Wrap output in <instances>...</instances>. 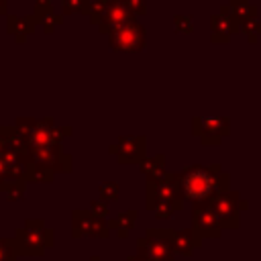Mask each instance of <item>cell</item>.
<instances>
[{"label": "cell", "instance_id": "cell-19", "mask_svg": "<svg viewBox=\"0 0 261 261\" xmlns=\"http://www.w3.org/2000/svg\"><path fill=\"white\" fill-rule=\"evenodd\" d=\"M100 196H102V200H116L118 198V186L116 184H112V181H106V184H102L100 186Z\"/></svg>", "mask_w": 261, "mask_h": 261}, {"label": "cell", "instance_id": "cell-23", "mask_svg": "<svg viewBox=\"0 0 261 261\" xmlns=\"http://www.w3.org/2000/svg\"><path fill=\"white\" fill-rule=\"evenodd\" d=\"M126 261H145V259H141V257H139V255H137V257H128V259H126Z\"/></svg>", "mask_w": 261, "mask_h": 261}, {"label": "cell", "instance_id": "cell-4", "mask_svg": "<svg viewBox=\"0 0 261 261\" xmlns=\"http://www.w3.org/2000/svg\"><path fill=\"white\" fill-rule=\"evenodd\" d=\"M137 255L145 261H175V249L167 232L155 228L147 230V234L137 241Z\"/></svg>", "mask_w": 261, "mask_h": 261}, {"label": "cell", "instance_id": "cell-7", "mask_svg": "<svg viewBox=\"0 0 261 261\" xmlns=\"http://www.w3.org/2000/svg\"><path fill=\"white\" fill-rule=\"evenodd\" d=\"M192 224H194V230L204 239H216L220 237V230H222V224H220V218L216 216L214 208L210 206V202H204V204H194V214H192Z\"/></svg>", "mask_w": 261, "mask_h": 261}, {"label": "cell", "instance_id": "cell-11", "mask_svg": "<svg viewBox=\"0 0 261 261\" xmlns=\"http://www.w3.org/2000/svg\"><path fill=\"white\" fill-rule=\"evenodd\" d=\"M120 163H141L145 159V137H122L118 145L110 147Z\"/></svg>", "mask_w": 261, "mask_h": 261}, {"label": "cell", "instance_id": "cell-1", "mask_svg": "<svg viewBox=\"0 0 261 261\" xmlns=\"http://www.w3.org/2000/svg\"><path fill=\"white\" fill-rule=\"evenodd\" d=\"M177 181L184 200L194 204L210 202L216 194L228 190V173L220 165H190L177 171Z\"/></svg>", "mask_w": 261, "mask_h": 261}, {"label": "cell", "instance_id": "cell-13", "mask_svg": "<svg viewBox=\"0 0 261 261\" xmlns=\"http://www.w3.org/2000/svg\"><path fill=\"white\" fill-rule=\"evenodd\" d=\"M237 31V18L230 16V10H224L222 14H216L212 18V39L226 43V39Z\"/></svg>", "mask_w": 261, "mask_h": 261}, {"label": "cell", "instance_id": "cell-6", "mask_svg": "<svg viewBox=\"0 0 261 261\" xmlns=\"http://www.w3.org/2000/svg\"><path fill=\"white\" fill-rule=\"evenodd\" d=\"M108 37H110V47L114 51H139L145 47V31L135 20L118 27Z\"/></svg>", "mask_w": 261, "mask_h": 261}, {"label": "cell", "instance_id": "cell-14", "mask_svg": "<svg viewBox=\"0 0 261 261\" xmlns=\"http://www.w3.org/2000/svg\"><path fill=\"white\" fill-rule=\"evenodd\" d=\"M141 171L149 179H157V177L165 175V155H155V157L143 159L141 161Z\"/></svg>", "mask_w": 261, "mask_h": 261}, {"label": "cell", "instance_id": "cell-21", "mask_svg": "<svg viewBox=\"0 0 261 261\" xmlns=\"http://www.w3.org/2000/svg\"><path fill=\"white\" fill-rule=\"evenodd\" d=\"M88 4H90V0H63V8H65V12H71V10L82 12V10L88 8Z\"/></svg>", "mask_w": 261, "mask_h": 261}, {"label": "cell", "instance_id": "cell-15", "mask_svg": "<svg viewBox=\"0 0 261 261\" xmlns=\"http://www.w3.org/2000/svg\"><path fill=\"white\" fill-rule=\"evenodd\" d=\"M135 218H137V212L135 210H126V212L118 214L116 218H112L108 222V226L110 228H116L118 237H126L128 230H130V226H133V222H135Z\"/></svg>", "mask_w": 261, "mask_h": 261}, {"label": "cell", "instance_id": "cell-5", "mask_svg": "<svg viewBox=\"0 0 261 261\" xmlns=\"http://www.w3.org/2000/svg\"><path fill=\"white\" fill-rule=\"evenodd\" d=\"M210 206L214 208L216 216L220 218L222 228H237L239 226V214L241 210L247 208V202L241 200V196L237 192H220L210 200Z\"/></svg>", "mask_w": 261, "mask_h": 261}, {"label": "cell", "instance_id": "cell-26", "mask_svg": "<svg viewBox=\"0 0 261 261\" xmlns=\"http://www.w3.org/2000/svg\"><path fill=\"white\" fill-rule=\"evenodd\" d=\"M120 2H124V0H120Z\"/></svg>", "mask_w": 261, "mask_h": 261}, {"label": "cell", "instance_id": "cell-3", "mask_svg": "<svg viewBox=\"0 0 261 261\" xmlns=\"http://www.w3.org/2000/svg\"><path fill=\"white\" fill-rule=\"evenodd\" d=\"M14 245L18 255H29V257H39L45 253L47 247L53 245V230L45 226L43 220L31 218L24 222L22 228L16 230L14 234Z\"/></svg>", "mask_w": 261, "mask_h": 261}, {"label": "cell", "instance_id": "cell-17", "mask_svg": "<svg viewBox=\"0 0 261 261\" xmlns=\"http://www.w3.org/2000/svg\"><path fill=\"white\" fill-rule=\"evenodd\" d=\"M18 251L14 239H0V261H16Z\"/></svg>", "mask_w": 261, "mask_h": 261}, {"label": "cell", "instance_id": "cell-8", "mask_svg": "<svg viewBox=\"0 0 261 261\" xmlns=\"http://www.w3.org/2000/svg\"><path fill=\"white\" fill-rule=\"evenodd\" d=\"M228 118L220 116H198L194 118V135L202 139V143H220L224 135H228Z\"/></svg>", "mask_w": 261, "mask_h": 261}, {"label": "cell", "instance_id": "cell-16", "mask_svg": "<svg viewBox=\"0 0 261 261\" xmlns=\"http://www.w3.org/2000/svg\"><path fill=\"white\" fill-rule=\"evenodd\" d=\"M8 22H10V24H8V31H10L12 35H16L18 41H22V37L33 31V24H31L29 18L24 20V18H18V16H10Z\"/></svg>", "mask_w": 261, "mask_h": 261}, {"label": "cell", "instance_id": "cell-2", "mask_svg": "<svg viewBox=\"0 0 261 261\" xmlns=\"http://www.w3.org/2000/svg\"><path fill=\"white\" fill-rule=\"evenodd\" d=\"M147 208L155 210L159 218L171 216L184 208V196L177 181V173H165L157 179L147 181Z\"/></svg>", "mask_w": 261, "mask_h": 261}, {"label": "cell", "instance_id": "cell-12", "mask_svg": "<svg viewBox=\"0 0 261 261\" xmlns=\"http://www.w3.org/2000/svg\"><path fill=\"white\" fill-rule=\"evenodd\" d=\"M167 232V239L171 241V245H173V249H175V253H179V255H192L194 253V249H198L200 247V243H202V237L194 230V228H181V230H165Z\"/></svg>", "mask_w": 261, "mask_h": 261}, {"label": "cell", "instance_id": "cell-22", "mask_svg": "<svg viewBox=\"0 0 261 261\" xmlns=\"http://www.w3.org/2000/svg\"><path fill=\"white\" fill-rule=\"evenodd\" d=\"M175 29H177L179 33L192 31V18H190V16H175Z\"/></svg>", "mask_w": 261, "mask_h": 261}, {"label": "cell", "instance_id": "cell-25", "mask_svg": "<svg viewBox=\"0 0 261 261\" xmlns=\"http://www.w3.org/2000/svg\"><path fill=\"white\" fill-rule=\"evenodd\" d=\"M92 261H100V259H98V257H92Z\"/></svg>", "mask_w": 261, "mask_h": 261}, {"label": "cell", "instance_id": "cell-10", "mask_svg": "<svg viewBox=\"0 0 261 261\" xmlns=\"http://www.w3.org/2000/svg\"><path fill=\"white\" fill-rule=\"evenodd\" d=\"M130 20H133V12L120 0H108L104 10H102V14H100V18H98V24H100L102 33L110 35L112 31H116L118 27H122V24H126Z\"/></svg>", "mask_w": 261, "mask_h": 261}, {"label": "cell", "instance_id": "cell-9", "mask_svg": "<svg viewBox=\"0 0 261 261\" xmlns=\"http://www.w3.org/2000/svg\"><path fill=\"white\" fill-rule=\"evenodd\" d=\"M71 232L73 237H106L108 224L88 210H75L71 216Z\"/></svg>", "mask_w": 261, "mask_h": 261}, {"label": "cell", "instance_id": "cell-24", "mask_svg": "<svg viewBox=\"0 0 261 261\" xmlns=\"http://www.w3.org/2000/svg\"><path fill=\"white\" fill-rule=\"evenodd\" d=\"M4 10V0H0V12Z\"/></svg>", "mask_w": 261, "mask_h": 261}, {"label": "cell", "instance_id": "cell-18", "mask_svg": "<svg viewBox=\"0 0 261 261\" xmlns=\"http://www.w3.org/2000/svg\"><path fill=\"white\" fill-rule=\"evenodd\" d=\"M4 192H6V198L8 200H20L24 196V181L18 179V181H10L4 186Z\"/></svg>", "mask_w": 261, "mask_h": 261}, {"label": "cell", "instance_id": "cell-20", "mask_svg": "<svg viewBox=\"0 0 261 261\" xmlns=\"http://www.w3.org/2000/svg\"><path fill=\"white\" fill-rule=\"evenodd\" d=\"M90 212H92L94 216H98V218H104V216L108 214V204H106V200H94V202L90 204Z\"/></svg>", "mask_w": 261, "mask_h": 261}]
</instances>
